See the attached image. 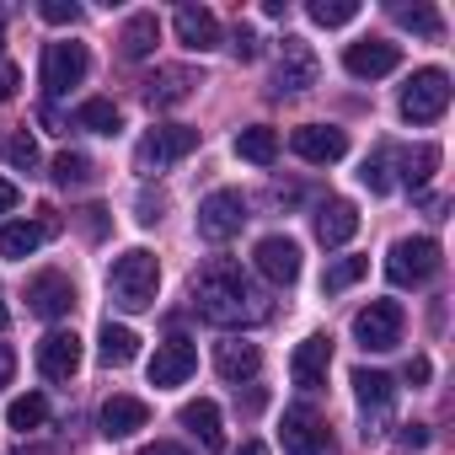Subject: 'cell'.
I'll return each mask as SVG.
<instances>
[{
	"label": "cell",
	"instance_id": "cell-1",
	"mask_svg": "<svg viewBox=\"0 0 455 455\" xmlns=\"http://www.w3.org/2000/svg\"><path fill=\"white\" fill-rule=\"evenodd\" d=\"M193 311L209 322V327H258L274 316V306L263 300V290L236 268V263H225L214 258L198 279H193Z\"/></svg>",
	"mask_w": 455,
	"mask_h": 455
},
{
	"label": "cell",
	"instance_id": "cell-2",
	"mask_svg": "<svg viewBox=\"0 0 455 455\" xmlns=\"http://www.w3.org/2000/svg\"><path fill=\"white\" fill-rule=\"evenodd\" d=\"M156 290H161V263H156V252L129 247L124 258H113V268H108V295H113L118 311H150V306H156Z\"/></svg>",
	"mask_w": 455,
	"mask_h": 455
},
{
	"label": "cell",
	"instance_id": "cell-3",
	"mask_svg": "<svg viewBox=\"0 0 455 455\" xmlns=\"http://www.w3.org/2000/svg\"><path fill=\"white\" fill-rule=\"evenodd\" d=\"M439 268H444V252H439L434 236H402V242H391V252H386V279L402 284V290L428 284Z\"/></svg>",
	"mask_w": 455,
	"mask_h": 455
},
{
	"label": "cell",
	"instance_id": "cell-4",
	"mask_svg": "<svg viewBox=\"0 0 455 455\" xmlns=\"http://www.w3.org/2000/svg\"><path fill=\"white\" fill-rule=\"evenodd\" d=\"M193 150H198V129H188V124H156V129L134 145V166L150 177V172L177 166V161L193 156Z\"/></svg>",
	"mask_w": 455,
	"mask_h": 455
},
{
	"label": "cell",
	"instance_id": "cell-5",
	"mask_svg": "<svg viewBox=\"0 0 455 455\" xmlns=\"http://www.w3.org/2000/svg\"><path fill=\"white\" fill-rule=\"evenodd\" d=\"M242 225H247V198L236 188H214L204 204H198V236L209 247H225L231 236H242Z\"/></svg>",
	"mask_w": 455,
	"mask_h": 455
},
{
	"label": "cell",
	"instance_id": "cell-6",
	"mask_svg": "<svg viewBox=\"0 0 455 455\" xmlns=\"http://www.w3.org/2000/svg\"><path fill=\"white\" fill-rule=\"evenodd\" d=\"M316 81H322V60H316V49H311L306 38L284 33L279 60H274V92H279V97H300V92H311Z\"/></svg>",
	"mask_w": 455,
	"mask_h": 455
},
{
	"label": "cell",
	"instance_id": "cell-7",
	"mask_svg": "<svg viewBox=\"0 0 455 455\" xmlns=\"http://www.w3.org/2000/svg\"><path fill=\"white\" fill-rule=\"evenodd\" d=\"M396 108H402V118H407V124H439V118H444V108H450V76H444V70H434V65H428V70H418V76L402 86V102H396Z\"/></svg>",
	"mask_w": 455,
	"mask_h": 455
},
{
	"label": "cell",
	"instance_id": "cell-8",
	"mask_svg": "<svg viewBox=\"0 0 455 455\" xmlns=\"http://www.w3.org/2000/svg\"><path fill=\"white\" fill-rule=\"evenodd\" d=\"M402 327H407V311L396 300H370L359 316H354V338L364 354H391L402 343Z\"/></svg>",
	"mask_w": 455,
	"mask_h": 455
},
{
	"label": "cell",
	"instance_id": "cell-9",
	"mask_svg": "<svg viewBox=\"0 0 455 455\" xmlns=\"http://www.w3.org/2000/svg\"><path fill=\"white\" fill-rule=\"evenodd\" d=\"M86 70H92V54H86V44H49L44 49V92L49 97H65L70 86H81L86 81Z\"/></svg>",
	"mask_w": 455,
	"mask_h": 455
},
{
	"label": "cell",
	"instance_id": "cell-10",
	"mask_svg": "<svg viewBox=\"0 0 455 455\" xmlns=\"http://www.w3.org/2000/svg\"><path fill=\"white\" fill-rule=\"evenodd\" d=\"M284 455H338L332 428H327L306 402L284 412Z\"/></svg>",
	"mask_w": 455,
	"mask_h": 455
},
{
	"label": "cell",
	"instance_id": "cell-11",
	"mask_svg": "<svg viewBox=\"0 0 455 455\" xmlns=\"http://www.w3.org/2000/svg\"><path fill=\"white\" fill-rule=\"evenodd\" d=\"M396 65H402V49H396L391 38H359V44L343 49V70L359 76V81H380V76H391Z\"/></svg>",
	"mask_w": 455,
	"mask_h": 455
},
{
	"label": "cell",
	"instance_id": "cell-12",
	"mask_svg": "<svg viewBox=\"0 0 455 455\" xmlns=\"http://www.w3.org/2000/svg\"><path fill=\"white\" fill-rule=\"evenodd\" d=\"M290 150H295L300 161H311V166H332V161L348 156V134L332 129V124H300V129L290 134Z\"/></svg>",
	"mask_w": 455,
	"mask_h": 455
},
{
	"label": "cell",
	"instance_id": "cell-13",
	"mask_svg": "<svg viewBox=\"0 0 455 455\" xmlns=\"http://www.w3.org/2000/svg\"><path fill=\"white\" fill-rule=\"evenodd\" d=\"M252 263L268 284H295L300 279V242L295 236H263L252 247Z\"/></svg>",
	"mask_w": 455,
	"mask_h": 455
},
{
	"label": "cell",
	"instance_id": "cell-14",
	"mask_svg": "<svg viewBox=\"0 0 455 455\" xmlns=\"http://www.w3.org/2000/svg\"><path fill=\"white\" fill-rule=\"evenodd\" d=\"M54 231H60V225H54L49 209H38V220H12V225H0V258L22 263V258H33Z\"/></svg>",
	"mask_w": 455,
	"mask_h": 455
},
{
	"label": "cell",
	"instance_id": "cell-15",
	"mask_svg": "<svg viewBox=\"0 0 455 455\" xmlns=\"http://www.w3.org/2000/svg\"><path fill=\"white\" fill-rule=\"evenodd\" d=\"M28 311L33 316H44V322H60V316H70L76 311V284L65 279V274H38L33 284H28Z\"/></svg>",
	"mask_w": 455,
	"mask_h": 455
},
{
	"label": "cell",
	"instance_id": "cell-16",
	"mask_svg": "<svg viewBox=\"0 0 455 455\" xmlns=\"http://www.w3.org/2000/svg\"><path fill=\"white\" fill-rule=\"evenodd\" d=\"M193 370H198V348H193L188 338H166V343L156 348V359H150V386H156V391L182 386Z\"/></svg>",
	"mask_w": 455,
	"mask_h": 455
},
{
	"label": "cell",
	"instance_id": "cell-17",
	"mask_svg": "<svg viewBox=\"0 0 455 455\" xmlns=\"http://www.w3.org/2000/svg\"><path fill=\"white\" fill-rule=\"evenodd\" d=\"M327 370H332V338H327V332H311L306 343H295V354H290V375H295L300 391H316V386L327 380Z\"/></svg>",
	"mask_w": 455,
	"mask_h": 455
},
{
	"label": "cell",
	"instance_id": "cell-18",
	"mask_svg": "<svg viewBox=\"0 0 455 455\" xmlns=\"http://www.w3.org/2000/svg\"><path fill=\"white\" fill-rule=\"evenodd\" d=\"M172 28H177V44L193 49V54H214L220 49V17L209 6H177Z\"/></svg>",
	"mask_w": 455,
	"mask_h": 455
},
{
	"label": "cell",
	"instance_id": "cell-19",
	"mask_svg": "<svg viewBox=\"0 0 455 455\" xmlns=\"http://www.w3.org/2000/svg\"><path fill=\"white\" fill-rule=\"evenodd\" d=\"M38 370H44V380H70V375L81 370V338L65 332V327H54V332L38 343Z\"/></svg>",
	"mask_w": 455,
	"mask_h": 455
},
{
	"label": "cell",
	"instance_id": "cell-20",
	"mask_svg": "<svg viewBox=\"0 0 455 455\" xmlns=\"http://www.w3.org/2000/svg\"><path fill=\"white\" fill-rule=\"evenodd\" d=\"M97 423H102V434H108V439H129L134 428H145V423H150V407H145L140 396H124V391H113V396L102 402Z\"/></svg>",
	"mask_w": 455,
	"mask_h": 455
},
{
	"label": "cell",
	"instance_id": "cell-21",
	"mask_svg": "<svg viewBox=\"0 0 455 455\" xmlns=\"http://www.w3.org/2000/svg\"><path fill=\"white\" fill-rule=\"evenodd\" d=\"M354 231H359V209H354L348 198H327V204L316 209V242H322V247H348Z\"/></svg>",
	"mask_w": 455,
	"mask_h": 455
},
{
	"label": "cell",
	"instance_id": "cell-22",
	"mask_svg": "<svg viewBox=\"0 0 455 455\" xmlns=\"http://www.w3.org/2000/svg\"><path fill=\"white\" fill-rule=\"evenodd\" d=\"M214 370L231 380V386H242V380H258V370H263V354H258V343H242V338H225V343H214Z\"/></svg>",
	"mask_w": 455,
	"mask_h": 455
},
{
	"label": "cell",
	"instance_id": "cell-23",
	"mask_svg": "<svg viewBox=\"0 0 455 455\" xmlns=\"http://www.w3.org/2000/svg\"><path fill=\"white\" fill-rule=\"evenodd\" d=\"M193 86H198V76H193L188 65H161V70L145 81V102H150V108H177V102L193 97Z\"/></svg>",
	"mask_w": 455,
	"mask_h": 455
},
{
	"label": "cell",
	"instance_id": "cell-24",
	"mask_svg": "<svg viewBox=\"0 0 455 455\" xmlns=\"http://www.w3.org/2000/svg\"><path fill=\"white\" fill-rule=\"evenodd\" d=\"M177 423L204 444V450H225V428H220V407L209 402V396H198V402H182V412H177Z\"/></svg>",
	"mask_w": 455,
	"mask_h": 455
},
{
	"label": "cell",
	"instance_id": "cell-25",
	"mask_svg": "<svg viewBox=\"0 0 455 455\" xmlns=\"http://www.w3.org/2000/svg\"><path fill=\"white\" fill-rule=\"evenodd\" d=\"M156 44H161V22H156V12H134V17L124 22V33H118V54H124V60H150Z\"/></svg>",
	"mask_w": 455,
	"mask_h": 455
},
{
	"label": "cell",
	"instance_id": "cell-26",
	"mask_svg": "<svg viewBox=\"0 0 455 455\" xmlns=\"http://www.w3.org/2000/svg\"><path fill=\"white\" fill-rule=\"evenodd\" d=\"M354 396H359V407H364V412L386 418V412H391V402H396V380H391L386 370H354Z\"/></svg>",
	"mask_w": 455,
	"mask_h": 455
},
{
	"label": "cell",
	"instance_id": "cell-27",
	"mask_svg": "<svg viewBox=\"0 0 455 455\" xmlns=\"http://www.w3.org/2000/svg\"><path fill=\"white\" fill-rule=\"evenodd\" d=\"M134 354H140V338H134V327L102 322V338H97V359H102L108 370H124V364H134Z\"/></svg>",
	"mask_w": 455,
	"mask_h": 455
},
{
	"label": "cell",
	"instance_id": "cell-28",
	"mask_svg": "<svg viewBox=\"0 0 455 455\" xmlns=\"http://www.w3.org/2000/svg\"><path fill=\"white\" fill-rule=\"evenodd\" d=\"M236 156L252 161V166H274V161H279V129H268V124L242 129V134H236Z\"/></svg>",
	"mask_w": 455,
	"mask_h": 455
},
{
	"label": "cell",
	"instance_id": "cell-29",
	"mask_svg": "<svg viewBox=\"0 0 455 455\" xmlns=\"http://www.w3.org/2000/svg\"><path fill=\"white\" fill-rule=\"evenodd\" d=\"M76 129H86V134H118V129H124V113H118V102H108V97H86V102L76 108Z\"/></svg>",
	"mask_w": 455,
	"mask_h": 455
},
{
	"label": "cell",
	"instance_id": "cell-30",
	"mask_svg": "<svg viewBox=\"0 0 455 455\" xmlns=\"http://www.w3.org/2000/svg\"><path fill=\"white\" fill-rule=\"evenodd\" d=\"M391 17H396L407 33L428 38V44H439V38H444V17H439L434 6H402V0H396V6H391Z\"/></svg>",
	"mask_w": 455,
	"mask_h": 455
},
{
	"label": "cell",
	"instance_id": "cell-31",
	"mask_svg": "<svg viewBox=\"0 0 455 455\" xmlns=\"http://www.w3.org/2000/svg\"><path fill=\"white\" fill-rule=\"evenodd\" d=\"M364 274H370V258H338V263H327V274H322V295H343V290H354Z\"/></svg>",
	"mask_w": 455,
	"mask_h": 455
},
{
	"label": "cell",
	"instance_id": "cell-32",
	"mask_svg": "<svg viewBox=\"0 0 455 455\" xmlns=\"http://www.w3.org/2000/svg\"><path fill=\"white\" fill-rule=\"evenodd\" d=\"M92 177H97V161H92V156H81V150L54 156V182H60V188H86Z\"/></svg>",
	"mask_w": 455,
	"mask_h": 455
},
{
	"label": "cell",
	"instance_id": "cell-33",
	"mask_svg": "<svg viewBox=\"0 0 455 455\" xmlns=\"http://www.w3.org/2000/svg\"><path fill=\"white\" fill-rule=\"evenodd\" d=\"M6 423L22 428V434H28V428H44V423H49V396H38V391L17 396V402L6 407Z\"/></svg>",
	"mask_w": 455,
	"mask_h": 455
},
{
	"label": "cell",
	"instance_id": "cell-34",
	"mask_svg": "<svg viewBox=\"0 0 455 455\" xmlns=\"http://www.w3.org/2000/svg\"><path fill=\"white\" fill-rule=\"evenodd\" d=\"M434 166H439V145H412V150H402V177H407V188H423V182L434 177Z\"/></svg>",
	"mask_w": 455,
	"mask_h": 455
},
{
	"label": "cell",
	"instance_id": "cell-35",
	"mask_svg": "<svg viewBox=\"0 0 455 455\" xmlns=\"http://www.w3.org/2000/svg\"><path fill=\"white\" fill-rule=\"evenodd\" d=\"M306 17H311L316 28H348V22L359 17V0H311Z\"/></svg>",
	"mask_w": 455,
	"mask_h": 455
},
{
	"label": "cell",
	"instance_id": "cell-36",
	"mask_svg": "<svg viewBox=\"0 0 455 455\" xmlns=\"http://www.w3.org/2000/svg\"><path fill=\"white\" fill-rule=\"evenodd\" d=\"M6 161H12L17 172H38V140H33L28 129H17V134L6 140Z\"/></svg>",
	"mask_w": 455,
	"mask_h": 455
},
{
	"label": "cell",
	"instance_id": "cell-37",
	"mask_svg": "<svg viewBox=\"0 0 455 455\" xmlns=\"http://www.w3.org/2000/svg\"><path fill=\"white\" fill-rule=\"evenodd\" d=\"M359 182H364L370 193H391V150H380V156H370V161L359 166Z\"/></svg>",
	"mask_w": 455,
	"mask_h": 455
},
{
	"label": "cell",
	"instance_id": "cell-38",
	"mask_svg": "<svg viewBox=\"0 0 455 455\" xmlns=\"http://www.w3.org/2000/svg\"><path fill=\"white\" fill-rule=\"evenodd\" d=\"M38 17H44L49 28H76V22H81V6H76V0H44Z\"/></svg>",
	"mask_w": 455,
	"mask_h": 455
},
{
	"label": "cell",
	"instance_id": "cell-39",
	"mask_svg": "<svg viewBox=\"0 0 455 455\" xmlns=\"http://www.w3.org/2000/svg\"><path fill=\"white\" fill-rule=\"evenodd\" d=\"M396 450H402V455H418V450H428V428H423V423H402V434H396Z\"/></svg>",
	"mask_w": 455,
	"mask_h": 455
},
{
	"label": "cell",
	"instance_id": "cell-40",
	"mask_svg": "<svg viewBox=\"0 0 455 455\" xmlns=\"http://www.w3.org/2000/svg\"><path fill=\"white\" fill-rule=\"evenodd\" d=\"M231 49H236V60L247 65V60H258V33L247 28V22H236V33H231Z\"/></svg>",
	"mask_w": 455,
	"mask_h": 455
},
{
	"label": "cell",
	"instance_id": "cell-41",
	"mask_svg": "<svg viewBox=\"0 0 455 455\" xmlns=\"http://www.w3.org/2000/svg\"><path fill=\"white\" fill-rule=\"evenodd\" d=\"M17 86H22V70H17L12 60H0V102H12V97H17Z\"/></svg>",
	"mask_w": 455,
	"mask_h": 455
},
{
	"label": "cell",
	"instance_id": "cell-42",
	"mask_svg": "<svg viewBox=\"0 0 455 455\" xmlns=\"http://www.w3.org/2000/svg\"><path fill=\"white\" fill-rule=\"evenodd\" d=\"M161 209H166V198H161V193H156V198H150V193H140V214H134V220H140V225H156V220H161Z\"/></svg>",
	"mask_w": 455,
	"mask_h": 455
},
{
	"label": "cell",
	"instance_id": "cell-43",
	"mask_svg": "<svg viewBox=\"0 0 455 455\" xmlns=\"http://www.w3.org/2000/svg\"><path fill=\"white\" fill-rule=\"evenodd\" d=\"M428 375H434V364L418 354V359H407V386H428Z\"/></svg>",
	"mask_w": 455,
	"mask_h": 455
},
{
	"label": "cell",
	"instance_id": "cell-44",
	"mask_svg": "<svg viewBox=\"0 0 455 455\" xmlns=\"http://www.w3.org/2000/svg\"><path fill=\"white\" fill-rule=\"evenodd\" d=\"M17 198H22V193H17V182H12V177H0V214H12V209H17Z\"/></svg>",
	"mask_w": 455,
	"mask_h": 455
},
{
	"label": "cell",
	"instance_id": "cell-45",
	"mask_svg": "<svg viewBox=\"0 0 455 455\" xmlns=\"http://www.w3.org/2000/svg\"><path fill=\"white\" fill-rule=\"evenodd\" d=\"M12 375H17V354L0 343V386H12Z\"/></svg>",
	"mask_w": 455,
	"mask_h": 455
},
{
	"label": "cell",
	"instance_id": "cell-46",
	"mask_svg": "<svg viewBox=\"0 0 455 455\" xmlns=\"http://www.w3.org/2000/svg\"><path fill=\"white\" fill-rule=\"evenodd\" d=\"M140 455H188V450H182V444H172V439H156V444H145Z\"/></svg>",
	"mask_w": 455,
	"mask_h": 455
},
{
	"label": "cell",
	"instance_id": "cell-47",
	"mask_svg": "<svg viewBox=\"0 0 455 455\" xmlns=\"http://www.w3.org/2000/svg\"><path fill=\"white\" fill-rule=\"evenodd\" d=\"M231 455H268V444H263V439H242Z\"/></svg>",
	"mask_w": 455,
	"mask_h": 455
},
{
	"label": "cell",
	"instance_id": "cell-48",
	"mask_svg": "<svg viewBox=\"0 0 455 455\" xmlns=\"http://www.w3.org/2000/svg\"><path fill=\"white\" fill-rule=\"evenodd\" d=\"M86 236H102V209H86Z\"/></svg>",
	"mask_w": 455,
	"mask_h": 455
},
{
	"label": "cell",
	"instance_id": "cell-49",
	"mask_svg": "<svg viewBox=\"0 0 455 455\" xmlns=\"http://www.w3.org/2000/svg\"><path fill=\"white\" fill-rule=\"evenodd\" d=\"M6 316H12V311H6V295H0V327H6Z\"/></svg>",
	"mask_w": 455,
	"mask_h": 455
},
{
	"label": "cell",
	"instance_id": "cell-50",
	"mask_svg": "<svg viewBox=\"0 0 455 455\" xmlns=\"http://www.w3.org/2000/svg\"><path fill=\"white\" fill-rule=\"evenodd\" d=\"M0 44H6V28H0Z\"/></svg>",
	"mask_w": 455,
	"mask_h": 455
}]
</instances>
